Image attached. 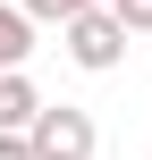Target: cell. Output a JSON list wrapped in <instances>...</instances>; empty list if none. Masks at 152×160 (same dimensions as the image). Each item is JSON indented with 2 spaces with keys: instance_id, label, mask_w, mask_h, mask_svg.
<instances>
[{
  "instance_id": "cell-1",
  "label": "cell",
  "mask_w": 152,
  "mask_h": 160,
  "mask_svg": "<svg viewBox=\"0 0 152 160\" xmlns=\"http://www.w3.org/2000/svg\"><path fill=\"white\" fill-rule=\"evenodd\" d=\"M25 143H34V160H93V118L68 110V101H42V118L25 127Z\"/></svg>"
},
{
  "instance_id": "cell-2",
  "label": "cell",
  "mask_w": 152,
  "mask_h": 160,
  "mask_svg": "<svg viewBox=\"0 0 152 160\" xmlns=\"http://www.w3.org/2000/svg\"><path fill=\"white\" fill-rule=\"evenodd\" d=\"M59 34H68V59H76V68H93V76L127 59V25H118L110 8H85V17H68Z\"/></svg>"
},
{
  "instance_id": "cell-3",
  "label": "cell",
  "mask_w": 152,
  "mask_h": 160,
  "mask_svg": "<svg viewBox=\"0 0 152 160\" xmlns=\"http://www.w3.org/2000/svg\"><path fill=\"white\" fill-rule=\"evenodd\" d=\"M34 118H42V93H34L25 68H8V76H0V135H25Z\"/></svg>"
},
{
  "instance_id": "cell-4",
  "label": "cell",
  "mask_w": 152,
  "mask_h": 160,
  "mask_svg": "<svg viewBox=\"0 0 152 160\" xmlns=\"http://www.w3.org/2000/svg\"><path fill=\"white\" fill-rule=\"evenodd\" d=\"M25 51H34V17L0 0V76H8V68H25Z\"/></svg>"
},
{
  "instance_id": "cell-5",
  "label": "cell",
  "mask_w": 152,
  "mask_h": 160,
  "mask_svg": "<svg viewBox=\"0 0 152 160\" xmlns=\"http://www.w3.org/2000/svg\"><path fill=\"white\" fill-rule=\"evenodd\" d=\"M25 17H42V25H68V17H85V8H110V0H17Z\"/></svg>"
},
{
  "instance_id": "cell-6",
  "label": "cell",
  "mask_w": 152,
  "mask_h": 160,
  "mask_svg": "<svg viewBox=\"0 0 152 160\" xmlns=\"http://www.w3.org/2000/svg\"><path fill=\"white\" fill-rule=\"evenodd\" d=\"M110 17H118L127 34H152V0H110Z\"/></svg>"
},
{
  "instance_id": "cell-7",
  "label": "cell",
  "mask_w": 152,
  "mask_h": 160,
  "mask_svg": "<svg viewBox=\"0 0 152 160\" xmlns=\"http://www.w3.org/2000/svg\"><path fill=\"white\" fill-rule=\"evenodd\" d=\"M0 160H34V143L25 135H0Z\"/></svg>"
}]
</instances>
